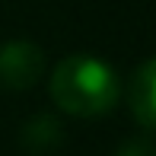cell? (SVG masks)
<instances>
[{
    "instance_id": "cell-5",
    "label": "cell",
    "mask_w": 156,
    "mask_h": 156,
    "mask_svg": "<svg viewBox=\"0 0 156 156\" xmlns=\"http://www.w3.org/2000/svg\"><path fill=\"white\" fill-rule=\"evenodd\" d=\"M115 156H156V140L140 134V137H127L121 147L115 150Z\"/></svg>"
},
{
    "instance_id": "cell-3",
    "label": "cell",
    "mask_w": 156,
    "mask_h": 156,
    "mask_svg": "<svg viewBox=\"0 0 156 156\" xmlns=\"http://www.w3.org/2000/svg\"><path fill=\"white\" fill-rule=\"evenodd\" d=\"M127 108L144 131H156V58L144 61L127 83Z\"/></svg>"
},
{
    "instance_id": "cell-1",
    "label": "cell",
    "mask_w": 156,
    "mask_h": 156,
    "mask_svg": "<svg viewBox=\"0 0 156 156\" xmlns=\"http://www.w3.org/2000/svg\"><path fill=\"white\" fill-rule=\"evenodd\" d=\"M48 93L70 118H102L121 99V80L115 67L96 54H67L51 70Z\"/></svg>"
},
{
    "instance_id": "cell-4",
    "label": "cell",
    "mask_w": 156,
    "mask_h": 156,
    "mask_svg": "<svg viewBox=\"0 0 156 156\" xmlns=\"http://www.w3.org/2000/svg\"><path fill=\"white\" fill-rule=\"evenodd\" d=\"M19 144L29 153H51L64 144V127L54 115H35L23 124L19 131Z\"/></svg>"
},
{
    "instance_id": "cell-2",
    "label": "cell",
    "mask_w": 156,
    "mask_h": 156,
    "mask_svg": "<svg viewBox=\"0 0 156 156\" xmlns=\"http://www.w3.org/2000/svg\"><path fill=\"white\" fill-rule=\"evenodd\" d=\"M45 73V54L35 41H3L0 45V89L3 93H26Z\"/></svg>"
}]
</instances>
